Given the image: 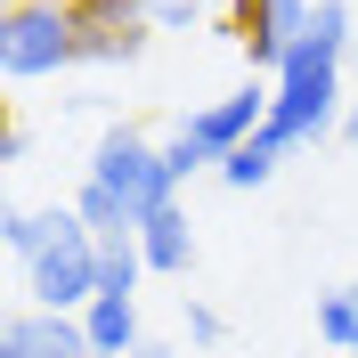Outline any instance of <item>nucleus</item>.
I'll return each mask as SVG.
<instances>
[{"mask_svg":"<svg viewBox=\"0 0 358 358\" xmlns=\"http://www.w3.org/2000/svg\"><path fill=\"white\" fill-rule=\"evenodd\" d=\"M138 252H147V268H155V277H187V261H196V236H187V212H179V203L147 212V220H138Z\"/></svg>","mask_w":358,"mask_h":358,"instance_id":"1a4fd4ad","label":"nucleus"},{"mask_svg":"<svg viewBox=\"0 0 358 358\" xmlns=\"http://www.w3.org/2000/svg\"><path fill=\"white\" fill-rule=\"evenodd\" d=\"M138 277H147L138 228H122V236H98V293H138Z\"/></svg>","mask_w":358,"mask_h":358,"instance_id":"f8f14e48","label":"nucleus"},{"mask_svg":"<svg viewBox=\"0 0 358 358\" xmlns=\"http://www.w3.org/2000/svg\"><path fill=\"white\" fill-rule=\"evenodd\" d=\"M0 350L8 358H98L82 310H17L0 326Z\"/></svg>","mask_w":358,"mask_h":358,"instance_id":"6e6552de","label":"nucleus"},{"mask_svg":"<svg viewBox=\"0 0 358 358\" xmlns=\"http://www.w3.org/2000/svg\"><path fill=\"white\" fill-rule=\"evenodd\" d=\"M350 8H358V0H317L310 33H317V41H334V49H350Z\"/></svg>","mask_w":358,"mask_h":358,"instance_id":"dca6fc26","label":"nucleus"},{"mask_svg":"<svg viewBox=\"0 0 358 358\" xmlns=\"http://www.w3.org/2000/svg\"><path fill=\"white\" fill-rule=\"evenodd\" d=\"M33 155V138H24V122H8V131H0V163H24Z\"/></svg>","mask_w":358,"mask_h":358,"instance_id":"aec40b11","label":"nucleus"},{"mask_svg":"<svg viewBox=\"0 0 358 358\" xmlns=\"http://www.w3.org/2000/svg\"><path fill=\"white\" fill-rule=\"evenodd\" d=\"M310 17H317L310 0H228L220 33L252 57V73H277V66H285V49L310 33Z\"/></svg>","mask_w":358,"mask_h":358,"instance_id":"423d86ee","label":"nucleus"},{"mask_svg":"<svg viewBox=\"0 0 358 358\" xmlns=\"http://www.w3.org/2000/svg\"><path fill=\"white\" fill-rule=\"evenodd\" d=\"M24 293H33V310H90L98 301V236L73 228L49 252H33L24 261Z\"/></svg>","mask_w":358,"mask_h":358,"instance_id":"39448f33","label":"nucleus"},{"mask_svg":"<svg viewBox=\"0 0 358 358\" xmlns=\"http://www.w3.org/2000/svg\"><path fill=\"white\" fill-rule=\"evenodd\" d=\"M342 49L317 41V33H301V41L285 49V66L268 73V122L261 138L277 147V155H293V147H310V138L342 131Z\"/></svg>","mask_w":358,"mask_h":358,"instance_id":"f257e3e1","label":"nucleus"},{"mask_svg":"<svg viewBox=\"0 0 358 358\" xmlns=\"http://www.w3.org/2000/svg\"><path fill=\"white\" fill-rule=\"evenodd\" d=\"M82 228V212H24V203H8L0 212V245L17 252V261H33V252H49L57 236H73Z\"/></svg>","mask_w":358,"mask_h":358,"instance_id":"9b49d317","label":"nucleus"},{"mask_svg":"<svg viewBox=\"0 0 358 358\" xmlns=\"http://www.w3.org/2000/svg\"><path fill=\"white\" fill-rule=\"evenodd\" d=\"M66 66H82L66 0H8V17H0V73L8 82H49Z\"/></svg>","mask_w":358,"mask_h":358,"instance_id":"f03ea898","label":"nucleus"},{"mask_svg":"<svg viewBox=\"0 0 358 358\" xmlns=\"http://www.w3.org/2000/svg\"><path fill=\"white\" fill-rule=\"evenodd\" d=\"M131 358H171V350H163V342H138V350H131Z\"/></svg>","mask_w":358,"mask_h":358,"instance_id":"412c9836","label":"nucleus"},{"mask_svg":"<svg viewBox=\"0 0 358 358\" xmlns=\"http://www.w3.org/2000/svg\"><path fill=\"white\" fill-rule=\"evenodd\" d=\"M90 179H98L106 196H122V212H131V220H147V212L179 203V179H171V163H163V147H147L131 122H114V131L98 138V155H90Z\"/></svg>","mask_w":358,"mask_h":358,"instance_id":"7ed1b4c3","label":"nucleus"},{"mask_svg":"<svg viewBox=\"0 0 358 358\" xmlns=\"http://www.w3.org/2000/svg\"><path fill=\"white\" fill-rule=\"evenodd\" d=\"M196 24H203L196 0H155V33H196Z\"/></svg>","mask_w":358,"mask_h":358,"instance_id":"f3484780","label":"nucleus"},{"mask_svg":"<svg viewBox=\"0 0 358 358\" xmlns=\"http://www.w3.org/2000/svg\"><path fill=\"white\" fill-rule=\"evenodd\" d=\"M82 66H131L155 33V0H66Z\"/></svg>","mask_w":358,"mask_h":358,"instance_id":"20e7f679","label":"nucleus"},{"mask_svg":"<svg viewBox=\"0 0 358 358\" xmlns=\"http://www.w3.org/2000/svg\"><path fill=\"white\" fill-rule=\"evenodd\" d=\"M342 138H358V98H350V114H342Z\"/></svg>","mask_w":358,"mask_h":358,"instance_id":"4be33fe9","label":"nucleus"},{"mask_svg":"<svg viewBox=\"0 0 358 358\" xmlns=\"http://www.w3.org/2000/svg\"><path fill=\"white\" fill-rule=\"evenodd\" d=\"M277 163H285V155H277L268 138H245V147H236V155H220V163H212V171H220L228 187H261V179L277 171Z\"/></svg>","mask_w":358,"mask_h":358,"instance_id":"2eb2a0df","label":"nucleus"},{"mask_svg":"<svg viewBox=\"0 0 358 358\" xmlns=\"http://www.w3.org/2000/svg\"><path fill=\"white\" fill-rule=\"evenodd\" d=\"M163 163H171V179H187V171H203V163H212V155H203L196 138L179 131V138H171V147H163Z\"/></svg>","mask_w":358,"mask_h":358,"instance_id":"a211bd4d","label":"nucleus"},{"mask_svg":"<svg viewBox=\"0 0 358 358\" xmlns=\"http://www.w3.org/2000/svg\"><path fill=\"white\" fill-rule=\"evenodd\" d=\"M82 326H90V342H98V358H131L138 342H147V334H138V301H131V293H98V301L82 310Z\"/></svg>","mask_w":358,"mask_h":358,"instance_id":"9d476101","label":"nucleus"},{"mask_svg":"<svg viewBox=\"0 0 358 358\" xmlns=\"http://www.w3.org/2000/svg\"><path fill=\"white\" fill-rule=\"evenodd\" d=\"M228 326H220V310L212 301H187V342H220Z\"/></svg>","mask_w":358,"mask_h":358,"instance_id":"6ab92c4d","label":"nucleus"},{"mask_svg":"<svg viewBox=\"0 0 358 358\" xmlns=\"http://www.w3.org/2000/svg\"><path fill=\"white\" fill-rule=\"evenodd\" d=\"M317 342H334V350H350V358H358V285L317 293Z\"/></svg>","mask_w":358,"mask_h":358,"instance_id":"ddd939ff","label":"nucleus"},{"mask_svg":"<svg viewBox=\"0 0 358 358\" xmlns=\"http://www.w3.org/2000/svg\"><path fill=\"white\" fill-rule=\"evenodd\" d=\"M0 358H8V350H0Z\"/></svg>","mask_w":358,"mask_h":358,"instance_id":"5701e85b","label":"nucleus"},{"mask_svg":"<svg viewBox=\"0 0 358 358\" xmlns=\"http://www.w3.org/2000/svg\"><path fill=\"white\" fill-rule=\"evenodd\" d=\"M73 212H82V228H90V236H122V228H138L131 212H122V196H106L98 179H82V196H73Z\"/></svg>","mask_w":358,"mask_h":358,"instance_id":"4468645a","label":"nucleus"},{"mask_svg":"<svg viewBox=\"0 0 358 358\" xmlns=\"http://www.w3.org/2000/svg\"><path fill=\"white\" fill-rule=\"evenodd\" d=\"M261 122H268V90H261V73H252L245 90H228V98H212V106H196L187 122H179V131H187V138L203 147V155L220 163V155H236L245 138H261Z\"/></svg>","mask_w":358,"mask_h":358,"instance_id":"0eeeda50","label":"nucleus"}]
</instances>
